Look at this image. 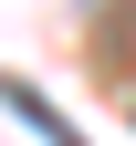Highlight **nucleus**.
Listing matches in <instances>:
<instances>
[{
    "instance_id": "nucleus-1",
    "label": "nucleus",
    "mask_w": 136,
    "mask_h": 146,
    "mask_svg": "<svg viewBox=\"0 0 136 146\" xmlns=\"http://www.w3.org/2000/svg\"><path fill=\"white\" fill-rule=\"evenodd\" d=\"M0 104H11V115H31V125H42V146H84V136H73V125H63V115H52V104H42V94H31V84H0Z\"/></svg>"
}]
</instances>
